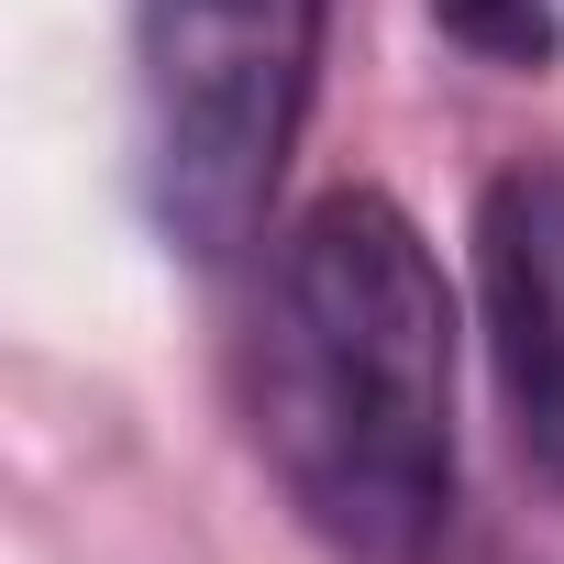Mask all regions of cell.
<instances>
[{
	"mask_svg": "<svg viewBox=\"0 0 564 564\" xmlns=\"http://www.w3.org/2000/svg\"><path fill=\"white\" fill-rule=\"evenodd\" d=\"M322 89V0H133V177L188 265H232Z\"/></svg>",
	"mask_w": 564,
	"mask_h": 564,
	"instance_id": "7a4b0ae2",
	"label": "cell"
},
{
	"mask_svg": "<svg viewBox=\"0 0 564 564\" xmlns=\"http://www.w3.org/2000/svg\"><path fill=\"white\" fill-rule=\"evenodd\" d=\"M476 311L520 454L564 487V155H520L476 199Z\"/></svg>",
	"mask_w": 564,
	"mask_h": 564,
	"instance_id": "3957f363",
	"label": "cell"
},
{
	"mask_svg": "<svg viewBox=\"0 0 564 564\" xmlns=\"http://www.w3.org/2000/svg\"><path fill=\"white\" fill-rule=\"evenodd\" d=\"M432 23L465 45V56H487V67H509V78H542L553 67V0H432Z\"/></svg>",
	"mask_w": 564,
	"mask_h": 564,
	"instance_id": "277c9868",
	"label": "cell"
},
{
	"mask_svg": "<svg viewBox=\"0 0 564 564\" xmlns=\"http://www.w3.org/2000/svg\"><path fill=\"white\" fill-rule=\"evenodd\" d=\"M254 454L355 564H421L454 509V289L388 188L311 199L243 344Z\"/></svg>",
	"mask_w": 564,
	"mask_h": 564,
	"instance_id": "6da1fadb",
	"label": "cell"
}]
</instances>
